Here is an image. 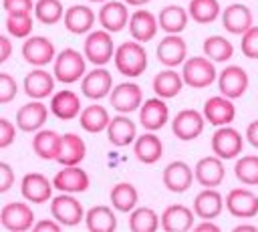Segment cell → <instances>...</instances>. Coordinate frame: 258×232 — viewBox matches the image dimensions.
<instances>
[{"label":"cell","mask_w":258,"mask_h":232,"mask_svg":"<svg viewBox=\"0 0 258 232\" xmlns=\"http://www.w3.org/2000/svg\"><path fill=\"white\" fill-rule=\"evenodd\" d=\"M226 210L236 218H254L258 214V196L248 188H234L226 196Z\"/></svg>","instance_id":"obj_18"},{"label":"cell","mask_w":258,"mask_h":232,"mask_svg":"<svg viewBox=\"0 0 258 232\" xmlns=\"http://www.w3.org/2000/svg\"><path fill=\"white\" fill-rule=\"evenodd\" d=\"M234 176L244 186H258V155H242L234 163Z\"/></svg>","instance_id":"obj_44"},{"label":"cell","mask_w":258,"mask_h":232,"mask_svg":"<svg viewBox=\"0 0 258 232\" xmlns=\"http://www.w3.org/2000/svg\"><path fill=\"white\" fill-rule=\"evenodd\" d=\"M12 54V40L4 34H0V65H4Z\"/></svg>","instance_id":"obj_51"},{"label":"cell","mask_w":258,"mask_h":232,"mask_svg":"<svg viewBox=\"0 0 258 232\" xmlns=\"http://www.w3.org/2000/svg\"><path fill=\"white\" fill-rule=\"evenodd\" d=\"M62 226L54 220V218H44V220H38V222H34V226H32V230H36V232H42V230H50V232H58Z\"/></svg>","instance_id":"obj_50"},{"label":"cell","mask_w":258,"mask_h":232,"mask_svg":"<svg viewBox=\"0 0 258 232\" xmlns=\"http://www.w3.org/2000/svg\"><path fill=\"white\" fill-rule=\"evenodd\" d=\"M50 214L60 226H77L85 220L83 204L67 192H60L58 196L50 198Z\"/></svg>","instance_id":"obj_5"},{"label":"cell","mask_w":258,"mask_h":232,"mask_svg":"<svg viewBox=\"0 0 258 232\" xmlns=\"http://www.w3.org/2000/svg\"><path fill=\"white\" fill-rule=\"evenodd\" d=\"M194 228H196V230H200V232H208V230H210V232H218V230H220V226H218V224H214L212 220H202V222H200V224H196Z\"/></svg>","instance_id":"obj_53"},{"label":"cell","mask_w":258,"mask_h":232,"mask_svg":"<svg viewBox=\"0 0 258 232\" xmlns=\"http://www.w3.org/2000/svg\"><path fill=\"white\" fill-rule=\"evenodd\" d=\"M18 95V83L12 75L0 73V105L14 101Z\"/></svg>","instance_id":"obj_46"},{"label":"cell","mask_w":258,"mask_h":232,"mask_svg":"<svg viewBox=\"0 0 258 232\" xmlns=\"http://www.w3.org/2000/svg\"><path fill=\"white\" fill-rule=\"evenodd\" d=\"M191 210L200 220H214L224 210V196L216 188H204L196 196Z\"/></svg>","instance_id":"obj_27"},{"label":"cell","mask_w":258,"mask_h":232,"mask_svg":"<svg viewBox=\"0 0 258 232\" xmlns=\"http://www.w3.org/2000/svg\"><path fill=\"white\" fill-rule=\"evenodd\" d=\"M204 117L208 123L220 127V125H230L236 117V107L232 103V99L224 97L222 93L216 97L206 99L204 103Z\"/></svg>","instance_id":"obj_24"},{"label":"cell","mask_w":258,"mask_h":232,"mask_svg":"<svg viewBox=\"0 0 258 232\" xmlns=\"http://www.w3.org/2000/svg\"><path fill=\"white\" fill-rule=\"evenodd\" d=\"M111 121L109 111L103 105H87L79 113V123L87 133H101L107 129Z\"/></svg>","instance_id":"obj_37"},{"label":"cell","mask_w":258,"mask_h":232,"mask_svg":"<svg viewBox=\"0 0 258 232\" xmlns=\"http://www.w3.org/2000/svg\"><path fill=\"white\" fill-rule=\"evenodd\" d=\"M187 14L198 24H210L222 14V10L218 0H189Z\"/></svg>","instance_id":"obj_40"},{"label":"cell","mask_w":258,"mask_h":232,"mask_svg":"<svg viewBox=\"0 0 258 232\" xmlns=\"http://www.w3.org/2000/svg\"><path fill=\"white\" fill-rule=\"evenodd\" d=\"M85 226L91 232H113L117 228V216L111 206H93L85 212Z\"/></svg>","instance_id":"obj_34"},{"label":"cell","mask_w":258,"mask_h":232,"mask_svg":"<svg viewBox=\"0 0 258 232\" xmlns=\"http://www.w3.org/2000/svg\"><path fill=\"white\" fill-rule=\"evenodd\" d=\"M139 121L145 127V131H157L169 121V107L165 99L161 97H151L145 99L139 107Z\"/></svg>","instance_id":"obj_17"},{"label":"cell","mask_w":258,"mask_h":232,"mask_svg":"<svg viewBox=\"0 0 258 232\" xmlns=\"http://www.w3.org/2000/svg\"><path fill=\"white\" fill-rule=\"evenodd\" d=\"M218 73L214 67V61H210L206 54L204 56H189L181 65V79L183 85L194 87V89H206L216 81Z\"/></svg>","instance_id":"obj_3"},{"label":"cell","mask_w":258,"mask_h":232,"mask_svg":"<svg viewBox=\"0 0 258 232\" xmlns=\"http://www.w3.org/2000/svg\"><path fill=\"white\" fill-rule=\"evenodd\" d=\"M83 54L95 67H105L109 61H113L115 44H113L111 32L105 30V28L87 32V38H85V44H83Z\"/></svg>","instance_id":"obj_4"},{"label":"cell","mask_w":258,"mask_h":232,"mask_svg":"<svg viewBox=\"0 0 258 232\" xmlns=\"http://www.w3.org/2000/svg\"><path fill=\"white\" fill-rule=\"evenodd\" d=\"M14 180H16V176H14L12 165L6 161H0V194L8 192L14 186Z\"/></svg>","instance_id":"obj_48"},{"label":"cell","mask_w":258,"mask_h":232,"mask_svg":"<svg viewBox=\"0 0 258 232\" xmlns=\"http://www.w3.org/2000/svg\"><path fill=\"white\" fill-rule=\"evenodd\" d=\"M48 113H50V109L40 99H32L16 111V127L24 133H34V131L42 129V125L48 119Z\"/></svg>","instance_id":"obj_12"},{"label":"cell","mask_w":258,"mask_h":232,"mask_svg":"<svg viewBox=\"0 0 258 232\" xmlns=\"http://www.w3.org/2000/svg\"><path fill=\"white\" fill-rule=\"evenodd\" d=\"M113 63H115V69L123 75V77H139L145 73L149 61H147V50L143 46V42H137V40H127V42H121L117 48H115V54H113Z\"/></svg>","instance_id":"obj_1"},{"label":"cell","mask_w":258,"mask_h":232,"mask_svg":"<svg viewBox=\"0 0 258 232\" xmlns=\"http://www.w3.org/2000/svg\"><path fill=\"white\" fill-rule=\"evenodd\" d=\"M54 75L44 71L42 67H34L30 73H26L24 77V93L30 97V99H46L54 93Z\"/></svg>","instance_id":"obj_22"},{"label":"cell","mask_w":258,"mask_h":232,"mask_svg":"<svg viewBox=\"0 0 258 232\" xmlns=\"http://www.w3.org/2000/svg\"><path fill=\"white\" fill-rule=\"evenodd\" d=\"M244 139L242 133L230 125H220L212 135V151L222 159H234L242 153Z\"/></svg>","instance_id":"obj_6"},{"label":"cell","mask_w":258,"mask_h":232,"mask_svg":"<svg viewBox=\"0 0 258 232\" xmlns=\"http://www.w3.org/2000/svg\"><path fill=\"white\" fill-rule=\"evenodd\" d=\"M133 153H135V157L141 163L151 165V163H155V161L161 159V155H163V143L155 135V131H145L143 135L135 137V141H133Z\"/></svg>","instance_id":"obj_32"},{"label":"cell","mask_w":258,"mask_h":232,"mask_svg":"<svg viewBox=\"0 0 258 232\" xmlns=\"http://www.w3.org/2000/svg\"><path fill=\"white\" fill-rule=\"evenodd\" d=\"M252 24H254V16L246 4L234 2V4L226 6L222 12V26L230 34H244Z\"/></svg>","instance_id":"obj_26"},{"label":"cell","mask_w":258,"mask_h":232,"mask_svg":"<svg viewBox=\"0 0 258 232\" xmlns=\"http://www.w3.org/2000/svg\"><path fill=\"white\" fill-rule=\"evenodd\" d=\"M89 2H99V4H103V2H107V0H89Z\"/></svg>","instance_id":"obj_56"},{"label":"cell","mask_w":258,"mask_h":232,"mask_svg":"<svg viewBox=\"0 0 258 232\" xmlns=\"http://www.w3.org/2000/svg\"><path fill=\"white\" fill-rule=\"evenodd\" d=\"M194 210L183 204H171L161 214V228L167 232H185L194 228Z\"/></svg>","instance_id":"obj_30"},{"label":"cell","mask_w":258,"mask_h":232,"mask_svg":"<svg viewBox=\"0 0 258 232\" xmlns=\"http://www.w3.org/2000/svg\"><path fill=\"white\" fill-rule=\"evenodd\" d=\"M52 63H54L52 65V75L62 85L77 83L87 73V59H85V54H81L75 48H62L54 56Z\"/></svg>","instance_id":"obj_2"},{"label":"cell","mask_w":258,"mask_h":232,"mask_svg":"<svg viewBox=\"0 0 258 232\" xmlns=\"http://www.w3.org/2000/svg\"><path fill=\"white\" fill-rule=\"evenodd\" d=\"M127 26H129L131 38L137 40V42H149V40H153L155 34H157V28H159L157 16L153 12H149V10H145V8H137L129 16Z\"/></svg>","instance_id":"obj_21"},{"label":"cell","mask_w":258,"mask_h":232,"mask_svg":"<svg viewBox=\"0 0 258 232\" xmlns=\"http://www.w3.org/2000/svg\"><path fill=\"white\" fill-rule=\"evenodd\" d=\"M20 194L26 202L44 204L52 198V182L38 171L24 173V178L20 180Z\"/></svg>","instance_id":"obj_15"},{"label":"cell","mask_w":258,"mask_h":232,"mask_svg":"<svg viewBox=\"0 0 258 232\" xmlns=\"http://www.w3.org/2000/svg\"><path fill=\"white\" fill-rule=\"evenodd\" d=\"M248 85H250V79H248V73L238 67V65H228L220 75H218V89L224 97L228 99H240L246 91H248Z\"/></svg>","instance_id":"obj_11"},{"label":"cell","mask_w":258,"mask_h":232,"mask_svg":"<svg viewBox=\"0 0 258 232\" xmlns=\"http://www.w3.org/2000/svg\"><path fill=\"white\" fill-rule=\"evenodd\" d=\"M32 12H34V18L40 24L50 26V24H56L58 20H62L64 8H62L60 0H36Z\"/></svg>","instance_id":"obj_42"},{"label":"cell","mask_w":258,"mask_h":232,"mask_svg":"<svg viewBox=\"0 0 258 232\" xmlns=\"http://www.w3.org/2000/svg\"><path fill=\"white\" fill-rule=\"evenodd\" d=\"M240 48H242V54H244L246 59H258V26L252 24V26L242 34Z\"/></svg>","instance_id":"obj_45"},{"label":"cell","mask_w":258,"mask_h":232,"mask_svg":"<svg viewBox=\"0 0 258 232\" xmlns=\"http://www.w3.org/2000/svg\"><path fill=\"white\" fill-rule=\"evenodd\" d=\"M105 131H107V139L115 147H125L129 143H133L137 137V125H135V121H131V117L127 113L113 117Z\"/></svg>","instance_id":"obj_28"},{"label":"cell","mask_w":258,"mask_h":232,"mask_svg":"<svg viewBox=\"0 0 258 232\" xmlns=\"http://www.w3.org/2000/svg\"><path fill=\"white\" fill-rule=\"evenodd\" d=\"M127 6H145L147 2H151V0H123Z\"/></svg>","instance_id":"obj_55"},{"label":"cell","mask_w":258,"mask_h":232,"mask_svg":"<svg viewBox=\"0 0 258 232\" xmlns=\"http://www.w3.org/2000/svg\"><path fill=\"white\" fill-rule=\"evenodd\" d=\"M97 20L99 24L109 30L111 34L113 32H121L127 22H129V8L125 2H119V0H107L103 2V6L99 8V14H97Z\"/></svg>","instance_id":"obj_19"},{"label":"cell","mask_w":258,"mask_h":232,"mask_svg":"<svg viewBox=\"0 0 258 232\" xmlns=\"http://www.w3.org/2000/svg\"><path fill=\"white\" fill-rule=\"evenodd\" d=\"M187 20H189L187 10L177 4H169V6L161 8V12L157 14V24L167 34H179L187 26Z\"/></svg>","instance_id":"obj_35"},{"label":"cell","mask_w":258,"mask_h":232,"mask_svg":"<svg viewBox=\"0 0 258 232\" xmlns=\"http://www.w3.org/2000/svg\"><path fill=\"white\" fill-rule=\"evenodd\" d=\"M246 139H248V143H250L252 147L258 149V119H254V121L246 127Z\"/></svg>","instance_id":"obj_52"},{"label":"cell","mask_w":258,"mask_h":232,"mask_svg":"<svg viewBox=\"0 0 258 232\" xmlns=\"http://www.w3.org/2000/svg\"><path fill=\"white\" fill-rule=\"evenodd\" d=\"M109 101L113 105V109H117L119 113H133L141 107L143 103V91L137 83H131V81H125V83H119L111 89L109 93Z\"/></svg>","instance_id":"obj_9"},{"label":"cell","mask_w":258,"mask_h":232,"mask_svg":"<svg viewBox=\"0 0 258 232\" xmlns=\"http://www.w3.org/2000/svg\"><path fill=\"white\" fill-rule=\"evenodd\" d=\"M204 54L214 63H226L234 56V46L226 36L214 34L204 40Z\"/></svg>","instance_id":"obj_41"},{"label":"cell","mask_w":258,"mask_h":232,"mask_svg":"<svg viewBox=\"0 0 258 232\" xmlns=\"http://www.w3.org/2000/svg\"><path fill=\"white\" fill-rule=\"evenodd\" d=\"M111 206L117 210V212H131L137 202H139V192L133 184L129 182H119L111 188Z\"/></svg>","instance_id":"obj_38"},{"label":"cell","mask_w":258,"mask_h":232,"mask_svg":"<svg viewBox=\"0 0 258 232\" xmlns=\"http://www.w3.org/2000/svg\"><path fill=\"white\" fill-rule=\"evenodd\" d=\"M95 20H97L95 12L89 6H85V4H73L62 14L64 28L69 32H73V34H87V32H91Z\"/></svg>","instance_id":"obj_31"},{"label":"cell","mask_w":258,"mask_h":232,"mask_svg":"<svg viewBox=\"0 0 258 232\" xmlns=\"http://www.w3.org/2000/svg\"><path fill=\"white\" fill-rule=\"evenodd\" d=\"M60 147V133L52 131V129H38L34 131L32 137V151L40 157V159H54Z\"/></svg>","instance_id":"obj_36"},{"label":"cell","mask_w":258,"mask_h":232,"mask_svg":"<svg viewBox=\"0 0 258 232\" xmlns=\"http://www.w3.org/2000/svg\"><path fill=\"white\" fill-rule=\"evenodd\" d=\"M206 117L196 109H181L171 119V131L179 141H194L204 133Z\"/></svg>","instance_id":"obj_7"},{"label":"cell","mask_w":258,"mask_h":232,"mask_svg":"<svg viewBox=\"0 0 258 232\" xmlns=\"http://www.w3.org/2000/svg\"><path fill=\"white\" fill-rule=\"evenodd\" d=\"M89 186H91V178L79 165H62V169H58L56 176L52 178V188H56L58 192H67V194L87 192Z\"/></svg>","instance_id":"obj_14"},{"label":"cell","mask_w":258,"mask_h":232,"mask_svg":"<svg viewBox=\"0 0 258 232\" xmlns=\"http://www.w3.org/2000/svg\"><path fill=\"white\" fill-rule=\"evenodd\" d=\"M153 93L161 99H173L181 93L183 89V79H181V73L173 71V69H165V71H159L155 77H153Z\"/></svg>","instance_id":"obj_33"},{"label":"cell","mask_w":258,"mask_h":232,"mask_svg":"<svg viewBox=\"0 0 258 232\" xmlns=\"http://www.w3.org/2000/svg\"><path fill=\"white\" fill-rule=\"evenodd\" d=\"M0 224L12 232H26L34 226V212L26 202H8L0 210Z\"/></svg>","instance_id":"obj_8"},{"label":"cell","mask_w":258,"mask_h":232,"mask_svg":"<svg viewBox=\"0 0 258 232\" xmlns=\"http://www.w3.org/2000/svg\"><path fill=\"white\" fill-rule=\"evenodd\" d=\"M87 155V143L77 133H64L60 135V147L54 157L60 165H79Z\"/></svg>","instance_id":"obj_29"},{"label":"cell","mask_w":258,"mask_h":232,"mask_svg":"<svg viewBox=\"0 0 258 232\" xmlns=\"http://www.w3.org/2000/svg\"><path fill=\"white\" fill-rule=\"evenodd\" d=\"M56 56V48L52 40L46 36H26L22 42V59L32 67H44L52 63Z\"/></svg>","instance_id":"obj_10"},{"label":"cell","mask_w":258,"mask_h":232,"mask_svg":"<svg viewBox=\"0 0 258 232\" xmlns=\"http://www.w3.org/2000/svg\"><path fill=\"white\" fill-rule=\"evenodd\" d=\"M16 129H18L16 123H12V121L0 117V149H4V147H8V145L14 143V139H16Z\"/></svg>","instance_id":"obj_47"},{"label":"cell","mask_w":258,"mask_h":232,"mask_svg":"<svg viewBox=\"0 0 258 232\" xmlns=\"http://www.w3.org/2000/svg\"><path fill=\"white\" fill-rule=\"evenodd\" d=\"M234 230H236V232H256L258 226H254V224H238Z\"/></svg>","instance_id":"obj_54"},{"label":"cell","mask_w":258,"mask_h":232,"mask_svg":"<svg viewBox=\"0 0 258 232\" xmlns=\"http://www.w3.org/2000/svg\"><path fill=\"white\" fill-rule=\"evenodd\" d=\"M155 54L163 67L173 69V67L183 65V61L187 59V44L179 34H167L159 40Z\"/></svg>","instance_id":"obj_16"},{"label":"cell","mask_w":258,"mask_h":232,"mask_svg":"<svg viewBox=\"0 0 258 232\" xmlns=\"http://www.w3.org/2000/svg\"><path fill=\"white\" fill-rule=\"evenodd\" d=\"M111 89H113V77L105 67H95L93 71L85 73L81 79V93L91 101H99L107 97Z\"/></svg>","instance_id":"obj_13"},{"label":"cell","mask_w":258,"mask_h":232,"mask_svg":"<svg viewBox=\"0 0 258 232\" xmlns=\"http://www.w3.org/2000/svg\"><path fill=\"white\" fill-rule=\"evenodd\" d=\"M159 226H161V220L153 208L135 206L129 212V228L133 232H155Z\"/></svg>","instance_id":"obj_39"},{"label":"cell","mask_w":258,"mask_h":232,"mask_svg":"<svg viewBox=\"0 0 258 232\" xmlns=\"http://www.w3.org/2000/svg\"><path fill=\"white\" fill-rule=\"evenodd\" d=\"M224 159L218 155H206L194 167V178L204 188H218L224 182Z\"/></svg>","instance_id":"obj_20"},{"label":"cell","mask_w":258,"mask_h":232,"mask_svg":"<svg viewBox=\"0 0 258 232\" xmlns=\"http://www.w3.org/2000/svg\"><path fill=\"white\" fill-rule=\"evenodd\" d=\"M48 109L56 119L71 121V119L79 117V113H81V97L71 89L56 91V93L50 95Z\"/></svg>","instance_id":"obj_23"},{"label":"cell","mask_w":258,"mask_h":232,"mask_svg":"<svg viewBox=\"0 0 258 232\" xmlns=\"http://www.w3.org/2000/svg\"><path fill=\"white\" fill-rule=\"evenodd\" d=\"M2 8L6 14L10 12H32L34 10V0H2Z\"/></svg>","instance_id":"obj_49"},{"label":"cell","mask_w":258,"mask_h":232,"mask_svg":"<svg viewBox=\"0 0 258 232\" xmlns=\"http://www.w3.org/2000/svg\"><path fill=\"white\" fill-rule=\"evenodd\" d=\"M32 12H10L6 14V30L12 38H26L32 34Z\"/></svg>","instance_id":"obj_43"},{"label":"cell","mask_w":258,"mask_h":232,"mask_svg":"<svg viewBox=\"0 0 258 232\" xmlns=\"http://www.w3.org/2000/svg\"><path fill=\"white\" fill-rule=\"evenodd\" d=\"M194 180H196L194 178V169L181 159L167 163L165 169H163V186L173 194L187 192L189 186L194 184Z\"/></svg>","instance_id":"obj_25"}]
</instances>
